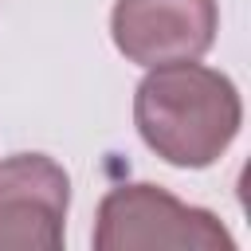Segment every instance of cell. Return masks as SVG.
<instances>
[{
    "instance_id": "6da1fadb",
    "label": "cell",
    "mask_w": 251,
    "mask_h": 251,
    "mask_svg": "<svg viewBox=\"0 0 251 251\" xmlns=\"http://www.w3.org/2000/svg\"><path fill=\"white\" fill-rule=\"evenodd\" d=\"M133 126L165 165L208 169L243 126L239 86L200 59L145 67L133 90Z\"/></svg>"
},
{
    "instance_id": "7a4b0ae2",
    "label": "cell",
    "mask_w": 251,
    "mask_h": 251,
    "mask_svg": "<svg viewBox=\"0 0 251 251\" xmlns=\"http://www.w3.org/2000/svg\"><path fill=\"white\" fill-rule=\"evenodd\" d=\"M94 247L98 251H137V247L235 251V239L216 212L184 204L161 184L133 180V184H114L98 200Z\"/></svg>"
},
{
    "instance_id": "3957f363",
    "label": "cell",
    "mask_w": 251,
    "mask_h": 251,
    "mask_svg": "<svg viewBox=\"0 0 251 251\" xmlns=\"http://www.w3.org/2000/svg\"><path fill=\"white\" fill-rule=\"evenodd\" d=\"M71 176L47 153L0 161V251H59L67 235Z\"/></svg>"
},
{
    "instance_id": "277c9868",
    "label": "cell",
    "mask_w": 251,
    "mask_h": 251,
    "mask_svg": "<svg viewBox=\"0 0 251 251\" xmlns=\"http://www.w3.org/2000/svg\"><path fill=\"white\" fill-rule=\"evenodd\" d=\"M216 0H118L110 12L114 47L137 67L200 59L216 43Z\"/></svg>"
}]
</instances>
